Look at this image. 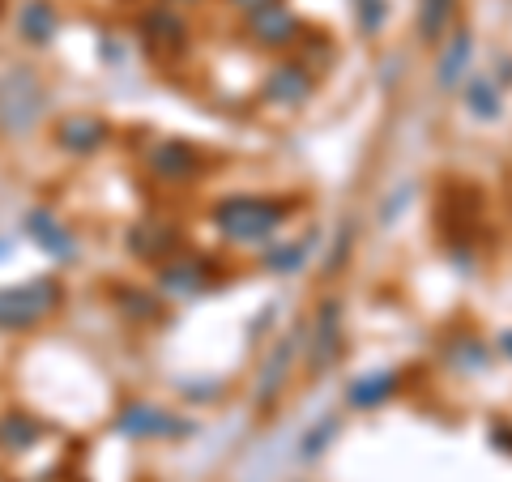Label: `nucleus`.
Listing matches in <instances>:
<instances>
[{
  "instance_id": "f257e3e1",
  "label": "nucleus",
  "mask_w": 512,
  "mask_h": 482,
  "mask_svg": "<svg viewBox=\"0 0 512 482\" xmlns=\"http://www.w3.org/2000/svg\"><path fill=\"white\" fill-rule=\"evenodd\" d=\"M218 227L222 235L239 239V244H256V239H269L282 227V205L274 201H252V197H235L218 205Z\"/></svg>"
},
{
  "instance_id": "f03ea898",
  "label": "nucleus",
  "mask_w": 512,
  "mask_h": 482,
  "mask_svg": "<svg viewBox=\"0 0 512 482\" xmlns=\"http://www.w3.org/2000/svg\"><path fill=\"white\" fill-rule=\"evenodd\" d=\"M39 111H43V90L26 69L9 73L5 82H0V124H5L9 133H30Z\"/></svg>"
},
{
  "instance_id": "7ed1b4c3",
  "label": "nucleus",
  "mask_w": 512,
  "mask_h": 482,
  "mask_svg": "<svg viewBox=\"0 0 512 482\" xmlns=\"http://www.w3.org/2000/svg\"><path fill=\"white\" fill-rule=\"evenodd\" d=\"M56 282H26L18 291H0V329H26L56 308Z\"/></svg>"
},
{
  "instance_id": "20e7f679",
  "label": "nucleus",
  "mask_w": 512,
  "mask_h": 482,
  "mask_svg": "<svg viewBox=\"0 0 512 482\" xmlns=\"http://www.w3.org/2000/svg\"><path fill=\"white\" fill-rule=\"evenodd\" d=\"M299 346H303L299 333L282 337V342L274 346V355H269L261 380H256V406H269V401L282 393V384H286V376H291V363H295V355H299Z\"/></svg>"
},
{
  "instance_id": "39448f33",
  "label": "nucleus",
  "mask_w": 512,
  "mask_h": 482,
  "mask_svg": "<svg viewBox=\"0 0 512 482\" xmlns=\"http://www.w3.org/2000/svg\"><path fill=\"white\" fill-rule=\"evenodd\" d=\"M338 325H342V312L338 303H320V316H316V333H312V372L320 367H333L342 355V342H338Z\"/></svg>"
},
{
  "instance_id": "423d86ee",
  "label": "nucleus",
  "mask_w": 512,
  "mask_h": 482,
  "mask_svg": "<svg viewBox=\"0 0 512 482\" xmlns=\"http://www.w3.org/2000/svg\"><path fill=\"white\" fill-rule=\"evenodd\" d=\"M312 94V77L303 64H278L265 82V99L269 103H303Z\"/></svg>"
},
{
  "instance_id": "0eeeda50",
  "label": "nucleus",
  "mask_w": 512,
  "mask_h": 482,
  "mask_svg": "<svg viewBox=\"0 0 512 482\" xmlns=\"http://www.w3.org/2000/svg\"><path fill=\"white\" fill-rule=\"evenodd\" d=\"M252 35H261V43H269V47H278V43H291L295 39V18L286 13L282 5H261L252 13Z\"/></svg>"
},
{
  "instance_id": "6e6552de",
  "label": "nucleus",
  "mask_w": 512,
  "mask_h": 482,
  "mask_svg": "<svg viewBox=\"0 0 512 482\" xmlns=\"http://www.w3.org/2000/svg\"><path fill=\"white\" fill-rule=\"evenodd\" d=\"M150 167L163 175V180H188L192 167H197V158H192V150L180 146V141H163V146L150 154Z\"/></svg>"
},
{
  "instance_id": "1a4fd4ad",
  "label": "nucleus",
  "mask_w": 512,
  "mask_h": 482,
  "mask_svg": "<svg viewBox=\"0 0 512 482\" xmlns=\"http://www.w3.org/2000/svg\"><path fill=\"white\" fill-rule=\"evenodd\" d=\"M470 52H474V39L466 35V30H457L453 43H448V52L440 56V73H436V82L444 90H453L461 82V73H466V64H470Z\"/></svg>"
},
{
  "instance_id": "9d476101",
  "label": "nucleus",
  "mask_w": 512,
  "mask_h": 482,
  "mask_svg": "<svg viewBox=\"0 0 512 482\" xmlns=\"http://www.w3.org/2000/svg\"><path fill=\"white\" fill-rule=\"evenodd\" d=\"M103 137H107V128H103L99 120H86V116H73V120L60 124V146H64V150H77V154L94 150Z\"/></svg>"
},
{
  "instance_id": "9b49d317",
  "label": "nucleus",
  "mask_w": 512,
  "mask_h": 482,
  "mask_svg": "<svg viewBox=\"0 0 512 482\" xmlns=\"http://www.w3.org/2000/svg\"><path fill=\"white\" fill-rule=\"evenodd\" d=\"M120 431H128V436H163V431H175V423L154 406H133L120 414Z\"/></svg>"
},
{
  "instance_id": "f8f14e48",
  "label": "nucleus",
  "mask_w": 512,
  "mask_h": 482,
  "mask_svg": "<svg viewBox=\"0 0 512 482\" xmlns=\"http://www.w3.org/2000/svg\"><path fill=\"white\" fill-rule=\"evenodd\" d=\"M18 26L30 43H47L56 35V13H52V5H43V0H30V5L18 13Z\"/></svg>"
},
{
  "instance_id": "ddd939ff",
  "label": "nucleus",
  "mask_w": 512,
  "mask_h": 482,
  "mask_svg": "<svg viewBox=\"0 0 512 482\" xmlns=\"http://www.w3.org/2000/svg\"><path fill=\"white\" fill-rule=\"evenodd\" d=\"M393 389H397L393 372H372V376H359L355 384H350V401H355V406H380Z\"/></svg>"
},
{
  "instance_id": "4468645a",
  "label": "nucleus",
  "mask_w": 512,
  "mask_h": 482,
  "mask_svg": "<svg viewBox=\"0 0 512 482\" xmlns=\"http://www.w3.org/2000/svg\"><path fill=\"white\" fill-rule=\"evenodd\" d=\"M466 103H470V111L478 120H495V116H500V90H495V82H487V77L470 82Z\"/></svg>"
},
{
  "instance_id": "2eb2a0df",
  "label": "nucleus",
  "mask_w": 512,
  "mask_h": 482,
  "mask_svg": "<svg viewBox=\"0 0 512 482\" xmlns=\"http://www.w3.org/2000/svg\"><path fill=\"white\" fill-rule=\"evenodd\" d=\"M453 5L457 0H423V13H419V35L423 39H440V30L453 18Z\"/></svg>"
},
{
  "instance_id": "dca6fc26",
  "label": "nucleus",
  "mask_w": 512,
  "mask_h": 482,
  "mask_svg": "<svg viewBox=\"0 0 512 482\" xmlns=\"http://www.w3.org/2000/svg\"><path fill=\"white\" fill-rule=\"evenodd\" d=\"M312 239H316V235L299 239L295 248L286 244V248H278V252H269V256H265V265L274 269V273H299V269H303V261H308V252H312Z\"/></svg>"
},
{
  "instance_id": "f3484780",
  "label": "nucleus",
  "mask_w": 512,
  "mask_h": 482,
  "mask_svg": "<svg viewBox=\"0 0 512 482\" xmlns=\"http://www.w3.org/2000/svg\"><path fill=\"white\" fill-rule=\"evenodd\" d=\"M30 227L39 231V244H43L47 252H56V256H73V239L64 235V231H60L47 214H30Z\"/></svg>"
},
{
  "instance_id": "a211bd4d",
  "label": "nucleus",
  "mask_w": 512,
  "mask_h": 482,
  "mask_svg": "<svg viewBox=\"0 0 512 482\" xmlns=\"http://www.w3.org/2000/svg\"><path fill=\"white\" fill-rule=\"evenodd\" d=\"M163 286L175 295H192L205 286V273H201V265H171V269H163Z\"/></svg>"
},
{
  "instance_id": "6ab92c4d",
  "label": "nucleus",
  "mask_w": 512,
  "mask_h": 482,
  "mask_svg": "<svg viewBox=\"0 0 512 482\" xmlns=\"http://www.w3.org/2000/svg\"><path fill=\"white\" fill-rule=\"evenodd\" d=\"M333 436H338V419H329V423H320L316 431H308V440H303V457H316Z\"/></svg>"
},
{
  "instance_id": "aec40b11",
  "label": "nucleus",
  "mask_w": 512,
  "mask_h": 482,
  "mask_svg": "<svg viewBox=\"0 0 512 482\" xmlns=\"http://www.w3.org/2000/svg\"><path fill=\"white\" fill-rule=\"evenodd\" d=\"M359 26L367 30V35H376V30H380V18H384V5H380V0H359Z\"/></svg>"
},
{
  "instance_id": "412c9836",
  "label": "nucleus",
  "mask_w": 512,
  "mask_h": 482,
  "mask_svg": "<svg viewBox=\"0 0 512 482\" xmlns=\"http://www.w3.org/2000/svg\"><path fill=\"white\" fill-rule=\"evenodd\" d=\"M235 5H244V9H261V5H269V0H235Z\"/></svg>"
},
{
  "instance_id": "4be33fe9",
  "label": "nucleus",
  "mask_w": 512,
  "mask_h": 482,
  "mask_svg": "<svg viewBox=\"0 0 512 482\" xmlns=\"http://www.w3.org/2000/svg\"><path fill=\"white\" fill-rule=\"evenodd\" d=\"M504 350H508V355H512V333H508V337H504Z\"/></svg>"
}]
</instances>
